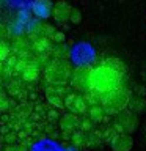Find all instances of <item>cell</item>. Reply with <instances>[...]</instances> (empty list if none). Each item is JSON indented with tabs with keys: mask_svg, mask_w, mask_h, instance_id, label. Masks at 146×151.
<instances>
[{
	"mask_svg": "<svg viewBox=\"0 0 146 151\" xmlns=\"http://www.w3.org/2000/svg\"><path fill=\"white\" fill-rule=\"evenodd\" d=\"M122 77H124L122 74L116 73L115 69L101 63L99 66L89 68V76H88L89 88L99 94H105L112 90H115L116 87H120L122 83Z\"/></svg>",
	"mask_w": 146,
	"mask_h": 151,
	"instance_id": "1",
	"label": "cell"
},
{
	"mask_svg": "<svg viewBox=\"0 0 146 151\" xmlns=\"http://www.w3.org/2000/svg\"><path fill=\"white\" fill-rule=\"evenodd\" d=\"M130 101V90L121 83L120 87L108 91L105 94H101V107L104 109L105 115H116L118 112L124 110Z\"/></svg>",
	"mask_w": 146,
	"mask_h": 151,
	"instance_id": "2",
	"label": "cell"
},
{
	"mask_svg": "<svg viewBox=\"0 0 146 151\" xmlns=\"http://www.w3.org/2000/svg\"><path fill=\"white\" fill-rule=\"evenodd\" d=\"M71 74H72V68L66 60H57L54 58L47 65V68L44 69V77L49 83L52 85H64L69 80Z\"/></svg>",
	"mask_w": 146,
	"mask_h": 151,
	"instance_id": "3",
	"label": "cell"
},
{
	"mask_svg": "<svg viewBox=\"0 0 146 151\" xmlns=\"http://www.w3.org/2000/svg\"><path fill=\"white\" fill-rule=\"evenodd\" d=\"M115 131H120L118 134L124 132V134H132L137 127H138V118L132 110L129 109H124V110L116 113V123L112 126Z\"/></svg>",
	"mask_w": 146,
	"mask_h": 151,
	"instance_id": "4",
	"label": "cell"
},
{
	"mask_svg": "<svg viewBox=\"0 0 146 151\" xmlns=\"http://www.w3.org/2000/svg\"><path fill=\"white\" fill-rule=\"evenodd\" d=\"M88 76H89V68L87 66H79L75 71H72L69 77V82H71V87H72L74 91H79V93H87L89 91V80H88Z\"/></svg>",
	"mask_w": 146,
	"mask_h": 151,
	"instance_id": "5",
	"label": "cell"
},
{
	"mask_svg": "<svg viewBox=\"0 0 146 151\" xmlns=\"http://www.w3.org/2000/svg\"><path fill=\"white\" fill-rule=\"evenodd\" d=\"M63 106L66 109H69L71 110L69 113H74V115H77V113H85L88 109L83 96H79V94H74V93L66 94L64 99H63Z\"/></svg>",
	"mask_w": 146,
	"mask_h": 151,
	"instance_id": "6",
	"label": "cell"
},
{
	"mask_svg": "<svg viewBox=\"0 0 146 151\" xmlns=\"http://www.w3.org/2000/svg\"><path fill=\"white\" fill-rule=\"evenodd\" d=\"M71 9H72V6L69 5V2L60 0V2L54 3V6H52V14H50V16H54V21H55L57 24H66V22L69 21Z\"/></svg>",
	"mask_w": 146,
	"mask_h": 151,
	"instance_id": "7",
	"label": "cell"
},
{
	"mask_svg": "<svg viewBox=\"0 0 146 151\" xmlns=\"http://www.w3.org/2000/svg\"><path fill=\"white\" fill-rule=\"evenodd\" d=\"M108 143H110L113 151H130L132 146H134V139H132L130 134L121 132V134L113 135Z\"/></svg>",
	"mask_w": 146,
	"mask_h": 151,
	"instance_id": "8",
	"label": "cell"
},
{
	"mask_svg": "<svg viewBox=\"0 0 146 151\" xmlns=\"http://www.w3.org/2000/svg\"><path fill=\"white\" fill-rule=\"evenodd\" d=\"M58 124H60V129L63 132H66V134H72L74 131L79 129L80 120L74 115V113H66V115L60 116Z\"/></svg>",
	"mask_w": 146,
	"mask_h": 151,
	"instance_id": "9",
	"label": "cell"
},
{
	"mask_svg": "<svg viewBox=\"0 0 146 151\" xmlns=\"http://www.w3.org/2000/svg\"><path fill=\"white\" fill-rule=\"evenodd\" d=\"M52 6H54L52 0H35L31 5V9L38 17L46 19L52 14Z\"/></svg>",
	"mask_w": 146,
	"mask_h": 151,
	"instance_id": "10",
	"label": "cell"
},
{
	"mask_svg": "<svg viewBox=\"0 0 146 151\" xmlns=\"http://www.w3.org/2000/svg\"><path fill=\"white\" fill-rule=\"evenodd\" d=\"M46 98H47V101H49L55 109L64 107V106H63V99H64V96H63V94H61L55 87H49V88L46 90Z\"/></svg>",
	"mask_w": 146,
	"mask_h": 151,
	"instance_id": "11",
	"label": "cell"
},
{
	"mask_svg": "<svg viewBox=\"0 0 146 151\" xmlns=\"http://www.w3.org/2000/svg\"><path fill=\"white\" fill-rule=\"evenodd\" d=\"M38 76H39V68L35 63H27V66L22 69V79L25 82H33L38 79Z\"/></svg>",
	"mask_w": 146,
	"mask_h": 151,
	"instance_id": "12",
	"label": "cell"
},
{
	"mask_svg": "<svg viewBox=\"0 0 146 151\" xmlns=\"http://www.w3.org/2000/svg\"><path fill=\"white\" fill-rule=\"evenodd\" d=\"M33 49H35L38 54H46L52 49V42L49 38H36L35 42H33Z\"/></svg>",
	"mask_w": 146,
	"mask_h": 151,
	"instance_id": "13",
	"label": "cell"
},
{
	"mask_svg": "<svg viewBox=\"0 0 146 151\" xmlns=\"http://www.w3.org/2000/svg\"><path fill=\"white\" fill-rule=\"evenodd\" d=\"M102 65H105V66H108V68L115 69L116 73H120V74H122V76H124V73H126V66H124V63H122L120 58H115V57L105 58V60L102 61Z\"/></svg>",
	"mask_w": 146,
	"mask_h": 151,
	"instance_id": "14",
	"label": "cell"
},
{
	"mask_svg": "<svg viewBox=\"0 0 146 151\" xmlns=\"http://www.w3.org/2000/svg\"><path fill=\"white\" fill-rule=\"evenodd\" d=\"M88 116H89V120L91 121H104V118H105V112H104V109L101 106H89L88 109Z\"/></svg>",
	"mask_w": 146,
	"mask_h": 151,
	"instance_id": "15",
	"label": "cell"
},
{
	"mask_svg": "<svg viewBox=\"0 0 146 151\" xmlns=\"http://www.w3.org/2000/svg\"><path fill=\"white\" fill-rule=\"evenodd\" d=\"M69 139H71V142H72V145L75 148H83V146H87V134H85L83 131H74Z\"/></svg>",
	"mask_w": 146,
	"mask_h": 151,
	"instance_id": "16",
	"label": "cell"
},
{
	"mask_svg": "<svg viewBox=\"0 0 146 151\" xmlns=\"http://www.w3.org/2000/svg\"><path fill=\"white\" fill-rule=\"evenodd\" d=\"M83 99L87 102V106H101V94L89 90L83 94Z\"/></svg>",
	"mask_w": 146,
	"mask_h": 151,
	"instance_id": "17",
	"label": "cell"
},
{
	"mask_svg": "<svg viewBox=\"0 0 146 151\" xmlns=\"http://www.w3.org/2000/svg\"><path fill=\"white\" fill-rule=\"evenodd\" d=\"M9 54H11V47H9V44L5 42V41H0V61L3 63L5 60H8Z\"/></svg>",
	"mask_w": 146,
	"mask_h": 151,
	"instance_id": "18",
	"label": "cell"
},
{
	"mask_svg": "<svg viewBox=\"0 0 146 151\" xmlns=\"http://www.w3.org/2000/svg\"><path fill=\"white\" fill-rule=\"evenodd\" d=\"M69 54L68 46H58L54 49V57L57 60H66V55Z\"/></svg>",
	"mask_w": 146,
	"mask_h": 151,
	"instance_id": "19",
	"label": "cell"
},
{
	"mask_svg": "<svg viewBox=\"0 0 146 151\" xmlns=\"http://www.w3.org/2000/svg\"><path fill=\"white\" fill-rule=\"evenodd\" d=\"M49 40H50V42H55V44H63L64 40H66V36H64L63 32H54L49 36Z\"/></svg>",
	"mask_w": 146,
	"mask_h": 151,
	"instance_id": "20",
	"label": "cell"
},
{
	"mask_svg": "<svg viewBox=\"0 0 146 151\" xmlns=\"http://www.w3.org/2000/svg\"><path fill=\"white\" fill-rule=\"evenodd\" d=\"M9 107V98L3 91H0V113H5Z\"/></svg>",
	"mask_w": 146,
	"mask_h": 151,
	"instance_id": "21",
	"label": "cell"
},
{
	"mask_svg": "<svg viewBox=\"0 0 146 151\" xmlns=\"http://www.w3.org/2000/svg\"><path fill=\"white\" fill-rule=\"evenodd\" d=\"M69 21L72 24H80V21H82V13L77 8H72L71 9V14H69Z\"/></svg>",
	"mask_w": 146,
	"mask_h": 151,
	"instance_id": "22",
	"label": "cell"
},
{
	"mask_svg": "<svg viewBox=\"0 0 146 151\" xmlns=\"http://www.w3.org/2000/svg\"><path fill=\"white\" fill-rule=\"evenodd\" d=\"M16 140H17V135H16V132H13V131H9V132H6V134L3 135V142L8 143V145L16 143Z\"/></svg>",
	"mask_w": 146,
	"mask_h": 151,
	"instance_id": "23",
	"label": "cell"
},
{
	"mask_svg": "<svg viewBox=\"0 0 146 151\" xmlns=\"http://www.w3.org/2000/svg\"><path fill=\"white\" fill-rule=\"evenodd\" d=\"M118 132L113 129V127H107L105 131H104V134H102V140H107V142H110L112 140V137L113 135H116Z\"/></svg>",
	"mask_w": 146,
	"mask_h": 151,
	"instance_id": "24",
	"label": "cell"
},
{
	"mask_svg": "<svg viewBox=\"0 0 146 151\" xmlns=\"http://www.w3.org/2000/svg\"><path fill=\"white\" fill-rule=\"evenodd\" d=\"M79 127L82 131H89L93 127V124H91V120H89V118H85V120H82L80 121V124H79Z\"/></svg>",
	"mask_w": 146,
	"mask_h": 151,
	"instance_id": "25",
	"label": "cell"
},
{
	"mask_svg": "<svg viewBox=\"0 0 146 151\" xmlns=\"http://www.w3.org/2000/svg\"><path fill=\"white\" fill-rule=\"evenodd\" d=\"M6 151H27V148H25V146H22L21 143H19V145H8Z\"/></svg>",
	"mask_w": 146,
	"mask_h": 151,
	"instance_id": "26",
	"label": "cell"
},
{
	"mask_svg": "<svg viewBox=\"0 0 146 151\" xmlns=\"http://www.w3.org/2000/svg\"><path fill=\"white\" fill-rule=\"evenodd\" d=\"M47 118H49V120L52 121V120H60V113L58 112H57V110H49V112H47Z\"/></svg>",
	"mask_w": 146,
	"mask_h": 151,
	"instance_id": "27",
	"label": "cell"
},
{
	"mask_svg": "<svg viewBox=\"0 0 146 151\" xmlns=\"http://www.w3.org/2000/svg\"><path fill=\"white\" fill-rule=\"evenodd\" d=\"M16 135H17V139H19V140H24V139H27V137H28V134H27L25 131H21V132H17Z\"/></svg>",
	"mask_w": 146,
	"mask_h": 151,
	"instance_id": "28",
	"label": "cell"
},
{
	"mask_svg": "<svg viewBox=\"0 0 146 151\" xmlns=\"http://www.w3.org/2000/svg\"><path fill=\"white\" fill-rule=\"evenodd\" d=\"M0 121H2V124H3V123H8L9 121V116L8 115H2V120H0Z\"/></svg>",
	"mask_w": 146,
	"mask_h": 151,
	"instance_id": "29",
	"label": "cell"
},
{
	"mask_svg": "<svg viewBox=\"0 0 146 151\" xmlns=\"http://www.w3.org/2000/svg\"><path fill=\"white\" fill-rule=\"evenodd\" d=\"M0 132H2V135H3V134H6V132H9V131H8V127H6V126H3V124H2V127H0Z\"/></svg>",
	"mask_w": 146,
	"mask_h": 151,
	"instance_id": "30",
	"label": "cell"
},
{
	"mask_svg": "<svg viewBox=\"0 0 146 151\" xmlns=\"http://www.w3.org/2000/svg\"><path fill=\"white\" fill-rule=\"evenodd\" d=\"M42 110H44V107H42V106H36V112L38 113H42Z\"/></svg>",
	"mask_w": 146,
	"mask_h": 151,
	"instance_id": "31",
	"label": "cell"
},
{
	"mask_svg": "<svg viewBox=\"0 0 146 151\" xmlns=\"http://www.w3.org/2000/svg\"><path fill=\"white\" fill-rule=\"evenodd\" d=\"M5 35V28H3V25H0V38H2Z\"/></svg>",
	"mask_w": 146,
	"mask_h": 151,
	"instance_id": "32",
	"label": "cell"
},
{
	"mask_svg": "<svg viewBox=\"0 0 146 151\" xmlns=\"http://www.w3.org/2000/svg\"><path fill=\"white\" fill-rule=\"evenodd\" d=\"M3 71V65H2V61H0V73Z\"/></svg>",
	"mask_w": 146,
	"mask_h": 151,
	"instance_id": "33",
	"label": "cell"
},
{
	"mask_svg": "<svg viewBox=\"0 0 146 151\" xmlns=\"http://www.w3.org/2000/svg\"><path fill=\"white\" fill-rule=\"evenodd\" d=\"M64 2H71V0H64Z\"/></svg>",
	"mask_w": 146,
	"mask_h": 151,
	"instance_id": "34",
	"label": "cell"
}]
</instances>
